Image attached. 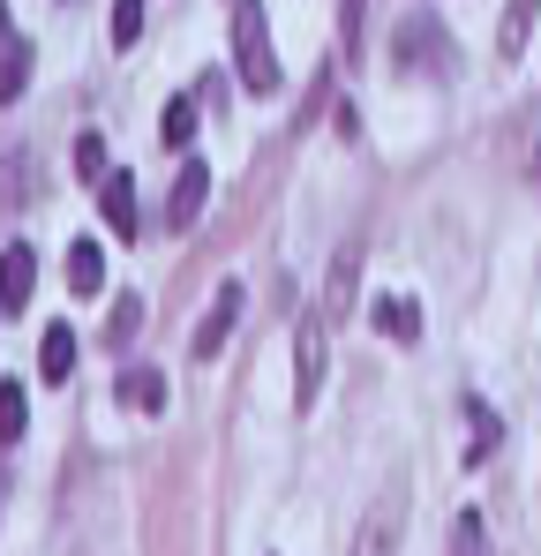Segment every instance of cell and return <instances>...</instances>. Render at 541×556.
<instances>
[{
    "mask_svg": "<svg viewBox=\"0 0 541 556\" xmlns=\"http://www.w3.org/2000/svg\"><path fill=\"white\" fill-rule=\"evenodd\" d=\"M466 429H474V452H466V459L481 466V459H489V452H496V414H489L481 399H466Z\"/></svg>",
    "mask_w": 541,
    "mask_h": 556,
    "instance_id": "cell-16",
    "label": "cell"
},
{
    "mask_svg": "<svg viewBox=\"0 0 541 556\" xmlns=\"http://www.w3.org/2000/svg\"><path fill=\"white\" fill-rule=\"evenodd\" d=\"M76 174H84V181H113V166H105V136H76Z\"/></svg>",
    "mask_w": 541,
    "mask_h": 556,
    "instance_id": "cell-19",
    "label": "cell"
},
{
    "mask_svg": "<svg viewBox=\"0 0 541 556\" xmlns=\"http://www.w3.org/2000/svg\"><path fill=\"white\" fill-rule=\"evenodd\" d=\"M451 556H489V527H481V511H458V527H451Z\"/></svg>",
    "mask_w": 541,
    "mask_h": 556,
    "instance_id": "cell-17",
    "label": "cell"
},
{
    "mask_svg": "<svg viewBox=\"0 0 541 556\" xmlns=\"http://www.w3.org/2000/svg\"><path fill=\"white\" fill-rule=\"evenodd\" d=\"M534 15H541V0H512V8H504V30H496V53H504V61H512V53L527 46Z\"/></svg>",
    "mask_w": 541,
    "mask_h": 556,
    "instance_id": "cell-15",
    "label": "cell"
},
{
    "mask_svg": "<svg viewBox=\"0 0 541 556\" xmlns=\"http://www.w3.org/2000/svg\"><path fill=\"white\" fill-rule=\"evenodd\" d=\"M354 286H361V241H347V249L331 256V271H324V293H316L309 308H316V316L339 331V324H347V308H354Z\"/></svg>",
    "mask_w": 541,
    "mask_h": 556,
    "instance_id": "cell-3",
    "label": "cell"
},
{
    "mask_svg": "<svg viewBox=\"0 0 541 556\" xmlns=\"http://www.w3.org/2000/svg\"><path fill=\"white\" fill-rule=\"evenodd\" d=\"M241 301H249V293H241L234 278L211 293V308H203V324H196V339H188V354H196V362H211V354L234 339V324H241Z\"/></svg>",
    "mask_w": 541,
    "mask_h": 556,
    "instance_id": "cell-4",
    "label": "cell"
},
{
    "mask_svg": "<svg viewBox=\"0 0 541 556\" xmlns=\"http://www.w3.org/2000/svg\"><path fill=\"white\" fill-rule=\"evenodd\" d=\"M121 406H128V414H159V406H166V376L159 369H128L121 376Z\"/></svg>",
    "mask_w": 541,
    "mask_h": 556,
    "instance_id": "cell-11",
    "label": "cell"
},
{
    "mask_svg": "<svg viewBox=\"0 0 541 556\" xmlns=\"http://www.w3.org/2000/svg\"><path fill=\"white\" fill-rule=\"evenodd\" d=\"M376 331H383V339H399V346H414V339H422V301L383 293V301H376Z\"/></svg>",
    "mask_w": 541,
    "mask_h": 556,
    "instance_id": "cell-9",
    "label": "cell"
},
{
    "mask_svg": "<svg viewBox=\"0 0 541 556\" xmlns=\"http://www.w3.org/2000/svg\"><path fill=\"white\" fill-rule=\"evenodd\" d=\"M159 136H166L174 151H188V136H196V98H174V105H166V121H159Z\"/></svg>",
    "mask_w": 541,
    "mask_h": 556,
    "instance_id": "cell-18",
    "label": "cell"
},
{
    "mask_svg": "<svg viewBox=\"0 0 541 556\" xmlns=\"http://www.w3.org/2000/svg\"><path fill=\"white\" fill-rule=\"evenodd\" d=\"M203 203H211V174H203V159H188V166L174 174V188H166V226L188 233V226L203 218Z\"/></svg>",
    "mask_w": 541,
    "mask_h": 556,
    "instance_id": "cell-6",
    "label": "cell"
},
{
    "mask_svg": "<svg viewBox=\"0 0 541 556\" xmlns=\"http://www.w3.org/2000/svg\"><path fill=\"white\" fill-rule=\"evenodd\" d=\"M15 437H23V383L8 376L0 383V444H15Z\"/></svg>",
    "mask_w": 541,
    "mask_h": 556,
    "instance_id": "cell-21",
    "label": "cell"
},
{
    "mask_svg": "<svg viewBox=\"0 0 541 556\" xmlns=\"http://www.w3.org/2000/svg\"><path fill=\"white\" fill-rule=\"evenodd\" d=\"M136 38H143V0H113V46L128 53Z\"/></svg>",
    "mask_w": 541,
    "mask_h": 556,
    "instance_id": "cell-22",
    "label": "cell"
},
{
    "mask_svg": "<svg viewBox=\"0 0 541 556\" xmlns=\"http://www.w3.org/2000/svg\"><path fill=\"white\" fill-rule=\"evenodd\" d=\"M30 286H38V256H30V241H8V256H0V301H8V316H23Z\"/></svg>",
    "mask_w": 541,
    "mask_h": 556,
    "instance_id": "cell-7",
    "label": "cell"
},
{
    "mask_svg": "<svg viewBox=\"0 0 541 556\" xmlns=\"http://www.w3.org/2000/svg\"><path fill=\"white\" fill-rule=\"evenodd\" d=\"M98 211H105V226H113V233H121V241H128V233H136V226H143V218H136V181H128V174H121V166H113V181L98 188Z\"/></svg>",
    "mask_w": 541,
    "mask_h": 556,
    "instance_id": "cell-8",
    "label": "cell"
},
{
    "mask_svg": "<svg viewBox=\"0 0 541 556\" xmlns=\"http://www.w3.org/2000/svg\"><path fill=\"white\" fill-rule=\"evenodd\" d=\"M234 68H241L249 91H278V53H270L264 0H241V8H234Z\"/></svg>",
    "mask_w": 541,
    "mask_h": 556,
    "instance_id": "cell-1",
    "label": "cell"
},
{
    "mask_svg": "<svg viewBox=\"0 0 541 556\" xmlns=\"http://www.w3.org/2000/svg\"><path fill=\"white\" fill-rule=\"evenodd\" d=\"M68 369H76V331H68V324H53V331L38 339V376H46V383H61Z\"/></svg>",
    "mask_w": 541,
    "mask_h": 556,
    "instance_id": "cell-10",
    "label": "cell"
},
{
    "mask_svg": "<svg viewBox=\"0 0 541 556\" xmlns=\"http://www.w3.org/2000/svg\"><path fill=\"white\" fill-rule=\"evenodd\" d=\"M136 324H143V293H121V301H113V324H105V339L121 346V339H136Z\"/></svg>",
    "mask_w": 541,
    "mask_h": 556,
    "instance_id": "cell-20",
    "label": "cell"
},
{
    "mask_svg": "<svg viewBox=\"0 0 541 556\" xmlns=\"http://www.w3.org/2000/svg\"><path fill=\"white\" fill-rule=\"evenodd\" d=\"M391 53H399L406 68H414V61H437V23H429V15H406L399 38H391Z\"/></svg>",
    "mask_w": 541,
    "mask_h": 556,
    "instance_id": "cell-13",
    "label": "cell"
},
{
    "mask_svg": "<svg viewBox=\"0 0 541 556\" xmlns=\"http://www.w3.org/2000/svg\"><path fill=\"white\" fill-rule=\"evenodd\" d=\"M324 369H331V324L309 308L301 331H293V406H301V414L324 399Z\"/></svg>",
    "mask_w": 541,
    "mask_h": 556,
    "instance_id": "cell-2",
    "label": "cell"
},
{
    "mask_svg": "<svg viewBox=\"0 0 541 556\" xmlns=\"http://www.w3.org/2000/svg\"><path fill=\"white\" fill-rule=\"evenodd\" d=\"M68 286L76 293H105V249L98 241H68Z\"/></svg>",
    "mask_w": 541,
    "mask_h": 556,
    "instance_id": "cell-12",
    "label": "cell"
},
{
    "mask_svg": "<svg viewBox=\"0 0 541 556\" xmlns=\"http://www.w3.org/2000/svg\"><path fill=\"white\" fill-rule=\"evenodd\" d=\"M30 84V46H23V30H8L0 38V98H23Z\"/></svg>",
    "mask_w": 541,
    "mask_h": 556,
    "instance_id": "cell-14",
    "label": "cell"
},
{
    "mask_svg": "<svg viewBox=\"0 0 541 556\" xmlns=\"http://www.w3.org/2000/svg\"><path fill=\"white\" fill-rule=\"evenodd\" d=\"M399 534H406V481L361 519V542H354V556H399Z\"/></svg>",
    "mask_w": 541,
    "mask_h": 556,
    "instance_id": "cell-5",
    "label": "cell"
}]
</instances>
